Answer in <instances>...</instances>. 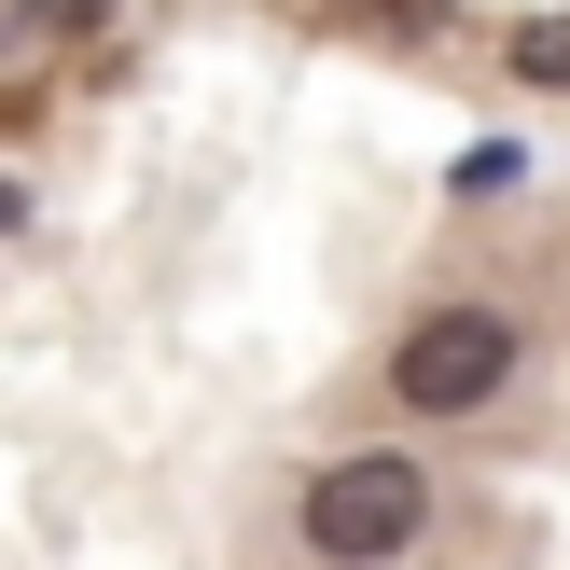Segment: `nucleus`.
I'll list each match as a JSON object with an SVG mask.
<instances>
[{
  "instance_id": "obj_1",
  "label": "nucleus",
  "mask_w": 570,
  "mask_h": 570,
  "mask_svg": "<svg viewBox=\"0 0 570 570\" xmlns=\"http://www.w3.org/2000/svg\"><path fill=\"white\" fill-rule=\"evenodd\" d=\"M432 529V473L404 445H362V460H321L306 473V557L321 570H376Z\"/></svg>"
},
{
  "instance_id": "obj_2",
  "label": "nucleus",
  "mask_w": 570,
  "mask_h": 570,
  "mask_svg": "<svg viewBox=\"0 0 570 570\" xmlns=\"http://www.w3.org/2000/svg\"><path fill=\"white\" fill-rule=\"evenodd\" d=\"M501 376H515V321H501V306H432V321L390 348V390H404L417 417H473V404H501Z\"/></svg>"
},
{
  "instance_id": "obj_3",
  "label": "nucleus",
  "mask_w": 570,
  "mask_h": 570,
  "mask_svg": "<svg viewBox=\"0 0 570 570\" xmlns=\"http://www.w3.org/2000/svg\"><path fill=\"white\" fill-rule=\"evenodd\" d=\"M515 83L570 98V14H529V28H515Z\"/></svg>"
},
{
  "instance_id": "obj_4",
  "label": "nucleus",
  "mask_w": 570,
  "mask_h": 570,
  "mask_svg": "<svg viewBox=\"0 0 570 570\" xmlns=\"http://www.w3.org/2000/svg\"><path fill=\"white\" fill-rule=\"evenodd\" d=\"M14 223H28V195H14V181H0V237H14Z\"/></svg>"
}]
</instances>
